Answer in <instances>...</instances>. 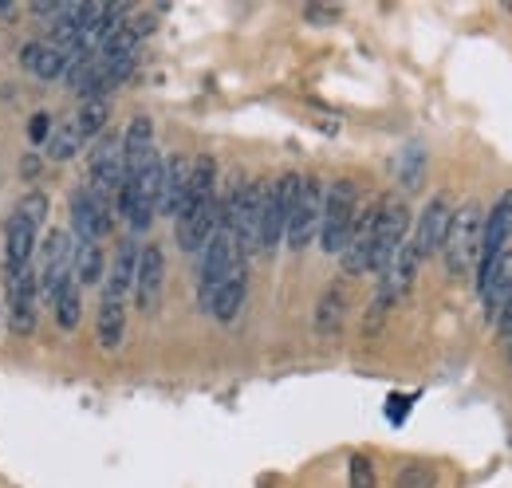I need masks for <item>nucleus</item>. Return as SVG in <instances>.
I'll use <instances>...</instances> for the list:
<instances>
[{"label": "nucleus", "mask_w": 512, "mask_h": 488, "mask_svg": "<svg viewBox=\"0 0 512 488\" xmlns=\"http://www.w3.org/2000/svg\"><path fill=\"white\" fill-rule=\"evenodd\" d=\"M111 233V209L107 201H99L87 185L71 189V237L75 241H103Z\"/></svg>", "instance_id": "nucleus-8"}, {"label": "nucleus", "mask_w": 512, "mask_h": 488, "mask_svg": "<svg viewBox=\"0 0 512 488\" xmlns=\"http://www.w3.org/2000/svg\"><path fill=\"white\" fill-rule=\"evenodd\" d=\"M410 406H414V398L390 394V398H386V418H390V426H402V422H406V414H410Z\"/></svg>", "instance_id": "nucleus-32"}, {"label": "nucleus", "mask_w": 512, "mask_h": 488, "mask_svg": "<svg viewBox=\"0 0 512 488\" xmlns=\"http://www.w3.org/2000/svg\"><path fill=\"white\" fill-rule=\"evenodd\" d=\"M48 134H52V115H48V111H36V115L28 119V138H32L36 146H44Z\"/></svg>", "instance_id": "nucleus-31"}, {"label": "nucleus", "mask_w": 512, "mask_h": 488, "mask_svg": "<svg viewBox=\"0 0 512 488\" xmlns=\"http://www.w3.org/2000/svg\"><path fill=\"white\" fill-rule=\"evenodd\" d=\"M67 52L60 48H52L48 40H32V44H24V52H20V63L36 75V79H64L67 71Z\"/></svg>", "instance_id": "nucleus-20"}, {"label": "nucleus", "mask_w": 512, "mask_h": 488, "mask_svg": "<svg viewBox=\"0 0 512 488\" xmlns=\"http://www.w3.org/2000/svg\"><path fill=\"white\" fill-rule=\"evenodd\" d=\"M422 174H426V150H422V146H410V150L402 154V162H398V178H402L406 189H418Z\"/></svg>", "instance_id": "nucleus-26"}, {"label": "nucleus", "mask_w": 512, "mask_h": 488, "mask_svg": "<svg viewBox=\"0 0 512 488\" xmlns=\"http://www.w3.org/2000/svg\"><path fill=\"white\" fill-rule=\"evenodd\" d=\"M87 174H91V193L99 201H111L119 193V185L127 178V166H123V138L119 134H103L91 150V162H87Z\"/></svg>", "instance_id": "nucleus-6"}, {"label": "nucleus", "mask_w": 512, "mask_h": 488, "mask_svg": "<svg viewBox=\"0 0 512 488\" xmlns=\"http://www.w3.org/2000/svg\"><path fill=\"white\" fill-rule=\"evenodd\" d=\"M174 221H178V244H182V252L186 256H201V248L209 244V237L221 225V201L213 197L209 205H197V209L174 217Z\"/></svg>", "instance_id": "nucleus-14"}, {"label": "nucleus", "mask_w": 512, "mask_h": 488, "mask_svg": "<svg viewBox=\"0 0 512 488\" xmlns=\"http://www.w3.org/2000/svg\"><path fill=\"white\" fill-rule=\"evenodd\" d=\"M509 363H512V339H509Z\"/></svg>", "instance_id": "nucleus-35"}, {"label": "nucleus", "mask_w": 512, "mask_h": 488, "mask_svg": "<svg viewBox=\"0 0 512 488\" xmlns=\"http://www.w3.org/2000/svg\"><path fill=\"white\" fill-rule=\"evenodd\" d=\"M434 485H438V473L430 465H422V461H414V465H406L398 473V488H434Z\"/></svg>", "instance_id": "nucleus-27"}, {"label": "nucleus", "mask_w": 512, "mask_h": 488, "mask_svg": "<svg viewBox=\"0 0 512 488\" xmlns=\"http://www.w3.org/2000/svg\"><path fill=\"white\" fill-rule=\"evenodd\" d=\"M410 237V213L402 201H386L379 209V225H375V248H371V272H383L390 256L398 252V244Z\"/></svg>", "instance_id": "nucleus-9"}, {"label": "nucleus", "mask_w": 512, "mask_h": 488, "mask_svg": "<svg viewBox=\"0 0 512 488\" xmlns=\"http://www.w3.org/2000/svg\"><path fill=\"white\" fill-rule=\"evenodd\" d=\"M481 205L477 201H465L453 217H449V229H446V268L453 276H465L469 268H477V256H481Z\"/></svg>", "instance_id": "nucleus-3"}, {"label": "nucleus", "mask_w": 512, "mask_h": 488, "mask_svg": "<svg viewBox=\"0 0 512 488\" xmlns=\"http://www.w3.org/2000/svg\"><path fill=\"white\" fill-rule=\"evenodd\" d=\"M449 217H453V205H449L446 193L430 197V205L422 209V217H418V225H414V233H410V244H414L418 260H426V256H438V248L446 244Z\"/></svg>", "instance_id": "nucleus-11"}, {"label": "nucleus", "mask_w": 512, "mask_h": 488, "mask_svg": "<svg viewBox=\"0 0 512 488\" xmlns=\"http://www.w3.org/2000/svg\"><path fill=\"white\" fill-rule=\"evenodd\" d=\"M123 331H127V304L99 300V347L103 351H115L123 343Z\"/></svg>", "instance_id": "nucleus-23"}, {"label": "nucleus", "mask_w": 512, "mask_h": 488, "mask_svg": "<svg viewBox=\"0 0 512 488\" xmlns=\"http://www.w3.org/2000/svg\"><path fill=\"white\" fill-rule=\"evenodd\" d=\"M107 122H111V103H107V95H87L83 103H79V115H75V134H79V142L83 138H103V130H107Z\"/></svg>", "instance_id": "nucleus-22"}, {"label": "nucleus", "mask_w": 512, "mask_h": 488, "mask_svg": "<svg viewBox=\"0 0 512 488\" xmlns=\"http://www.w3.org/2000/svg\"><path fill=\"white\" fill-rule=\"evenodd\" d=\"M36 304H40L36 268H24V272L8 276V327L16 335H32V327H36Z\"/></svg>", "instance_id": "nucleus-10"}, {"label": "nucleus", "mask_w": 512, "mask_h": 488, "mask_svg": "<svg viewBox=\"0 0 512 488\" xmlns=\"http://www.w3.org/2000/svg\"><path fill=\"white\" fill-rule=\"evenodd\" d=\"M162 284H166V256L158 244H146L138 248V268H134V304L138 311H154L158 296H162Z\"/></svg>", "instance_id": "nucleus-13"}, {"label": "nucleus", "mask_w": 512, "mask_h": 488, "mask_svg": "<svg viewBox=\"0 0 512 488\" xmlns=\"http://www.w3.org/2000/svg\"><path fill=\"white\" fill-rule=\"evenodd\" d=\"M304 174L284 170L276 182H264V205H260V252H276L288 229V213L296 205Z\"/></svg>", "instance_id": "nucleus-2"}, {"label": "nucleus", "mask_w": 512, "mask_h": 488, "mask_svg": "<svg viewBox=\"0 0 512 488\" xmlns=\"http://www.w3.org/2000/svg\"><path fill=\"white\" fill-rule=\"evenodd\" d=\"M245 292H249V268L237 264V268L225 276V284L217 288V296H213V304H209V315H213L217 323H233L241 304H245Z\"/></svg>", "instance_id": "nucleus-19"}, {"label": "nucleus", "mask_w": 512, "mask_h": 488, "mask_svg": "<svg viewBox=\"0 0 512 488\" xmlns=\"http://www.w3.org/2000/svg\"><path fill=\"white\" fill-rule=\"evenodd\" d=\"M379 209H383V205H367V209L355 217V225H351V237H347L343 252H339L347 276H363V272H371V248H375Z\"/></svg>", "instance_id": "nucleus-12"}, {"label": "nucleus", "mask_w": 512, "mask_h": 488, "mask_svg": "<svg viewBox=\"0 0 512 488\" xmlns=\"http://www.w3.org/2000/svg\"><path fill=\"white\" fill-rule=\"evenodd\" d=\"M320 221H323V182L320 178H304L300 193H296V205L288 213V229H284V241L292 252H304L308 244L320 237Z\"/></svg>", "instance_id": "nucleus-4"}, {"label": "nucleus", "mask_w": 512, "mask_h": 488, "mask_svg": "<svg viewBox=\"0 0 512 488\" xmlns=\"http://www.w3.org/2000/svg\"><path fill=\"white\" fill-rule=\"evenodd\" d=\"M16 213H20L28 225L40 229V225H48V197H44V193H28V197L16 205Z\"/></svg>", "instance_id": "nucleus-28"}, {"label": "nucleus", "mask_w": 512, "mask_h": 488, "mask_svg": "<svg viewBox=\"0 0 512 488\" xmlns=\"http://www.w3.org/2000/svg\"><path fill=\"white\" fill-rule=\"evenodd\" d=\"M359 217V185L351 178H335L323 185V221H320V248L327 256H339L351 237V225Z\"/></svg>", "instance_id": "nucleus-1"}, {"label": "nucleus", "mask_w": 512, "mask_h": 488, "mask_svg": "<svg viewBox=\"0 0 512 488\" xmlns=\"http://www.w3.org/2000/svg\"><path fill=\"white\" fill-rule=\"evenodd\" d=\"M52 311H56V323H60L64 331H71V327L79 323V311H83V296H79V284H75V280H71L64 292L56 296Z\"/></svg>", "instance_id": "nucleus-25"}, {"label": "nucleus", "mask_w": 512, "mask_h": 488, "mask_svg": "<svg viewBox=\"0 0 512 488\" xmlns=\"http://www.w3.org/2000/svg\"><path fill=\"white\" fill-rule=\"evenodd\" d=\"M8 4H12V0H0V12H8Z\"/></svg>", "instance_id": "nucleus-34"}, {"label": "nucleus", "mask_w": 512, "mask_h": 488, "mask_svg": "<svg viewBox=\"0 0 512 488\" xmlns=\"http://www.w3.org/2000/svg\"><path fill=\"white\" fill-rule=\"evenodd\" d=\"M154 122L146 115H134L130 126L123 130V166H127V178H134L150 158H154Z\"/></svg>", "instance_id": "nucleus-17"}, {"label": "nucleus", "mask_w": 512, "mask_h": 488, "mask_svg": "<svg viewBox=\"0 0 512 488\" xmlns=\"http://www.w3.org/2000/svg\"><path fill=\"white\" fill-rule=\"evenodd\" d=\"M134 268H138V244L123 241L119 252L111 256V268H107V280H103V300L127 304V296L134 292Z\"/></svg>", "instance_id": "nucleus-16"}, {"label": "nucleus", "mask_w": 512, "mask_h": 488, "mask_svg": "<svg viewBox=\"0 0 512 488\" xmlns=\"http://www.w3.org/2000/svg\"><path fill=\"white\" fill-rule=\"evenodd\" d=\"M339 319H343V292L331 288V292L320 300V331H335Z\"/></svg>", "instance_id": "nucleus-29"}, {"label": "nucleus", "mask_w": 512, "mask_h": 488, "mask_svg": "<svg viewBox=\"0 0 512 488\" xmlns=\"http://www.w3.org/2000/svg\"><path fill=\"white\" fill-rule=\"evenodd\" d=\"M71 256H75V237L64 229H52L48 241H44V260H40V296L48 304H56V296L71 284Z\"/></svg>", "instance_id": "nucleus-7"}, {"label": "nucleus", "mask_w": 512, "mask_h": 488, "mask_svg": "<svg viewBox=\"0 0 512 488\" xmlns=\"http://www.w3.org/2000/svg\"><path fill=\"white\" fill-rule=\"evenodd\" d=\"M186 185H190V158L174 154V158H162V193H158V213L174 217L182 197H186Z\"/></svg>", "instance_id": "nucleus-18"}, {"label": "nucleus", "mask_w": 512, "mask_h": 488, "mask_svg": "<svg viewBox=\"0 0 512 488\" xmlns=\"http://www.w3.org/2000/svg\"><path fill=\"white\" fill-rule=\"evenodd\" d=\"M48 158L52 162H71L75 154H79V134H75V126L67 122V126H52V134H48Z\"/></svg>", "instance_id": "nucleus-24"}, {"label": "nucleus", "mask_w": 512, "mask_h": 488, "mask_svg": "<svg viewBox=\"0 0 512 488\" xmlns=\"http://www.w3.org/2000/svg\"><path fill=\"white\" fill-rule=\"evenodd\" d=\"M351 488H375V469L367 457H351Z\"/></svg>", "instance_id": "nucleus-30"}, {"label": "nucleus", "mask_w": 512, "mask_h": 488, "mask_svg": "<svg viewBox=\"0 0 512 488\" xmlns=\"http://www.w3.org/2000/svg\"><path fill=\"white\" fill-rule=\"evenodd\" d=\"M512 244V189L501 193V201L493 205V213L481 225V256H477V288L489 280V272L497 268V260L505 256Z\"/></svg>", "instance_id": "nucleus-5"}, {"label": "nucleus", "mask_w": 512, "mask_h": 488, "mask_svg": "<svg viewBox=\"0 0 512 488\" xmlns=\"http://www.w3.org/2000/svg\"><path fill=\"white\" fill-rule=\"evenodd\" d=\"M107 272V256H103V244L95 241H75V256H71V280L79 288L87 284H99Z\"/></svg>", "instance_id": "nucleus-21"}, {"label": "nucleus", "mask_w": 512, "mask_h": 488, "mask_svg": "<svg viewBox=\"0 0 512 488\" xmlns=\"http://www.w3.org/2000/svg\"><path fill=\"white\" fill-rule=\"evenodd\" d=\"M32 248H36V225H28L20 213H12L8 229H4V268H8V276L32 268Z\"/></svg>", "instance_id": "nucleus-15"}, {"label": "nucleus", "mask_w": 512, "mask_h": 488, "mask_svg": "<svg viewBox=\"0 0 512 488\" xmlns=\"http://www.w3.org/2000/svg\"><path fill=\"white\" fill-rule=\"evenodd\" d=\"M36 170H40V158H36V154H28V158H24V174H36Z\"/></svg>", "instance_id": "nucleus-33"}]
</instances>
